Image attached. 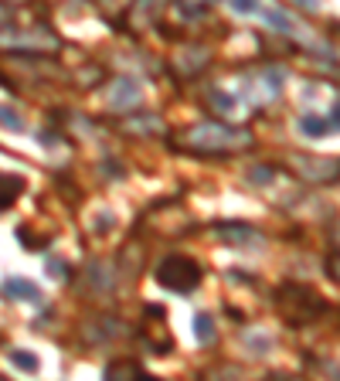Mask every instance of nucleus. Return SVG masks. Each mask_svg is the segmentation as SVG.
I'll return each mask as SVG.
<instances>
[{"label": "nucleus", "instance_id": "4", "mask_svg": "<svg viewBox=\"0 0 340 381\" xmlns=\"http://www.w3.org/2000/svg\"><path fill=\"white\" fill-rule=\"evenodd\" d=\"M140 86H136V79H116L112 86H109V109H119V112H126V109H136L140 106Z\"/></svg>", "mask_w": 340, "mask_h": 381}, {"label": "nucleus", "instance_id": "15", "mask_svg": "<svg viewBox=\"0 0 340 381\" xmlns=\"http://www.w3.org/2000/svg\"><path fill=\"white\" fill-rule=\"evenodd\" d=\"M48 276H51V280H65V276H69L65 262H62V259H51V262H48Z\"/></svg>", "mask_w": 340, "mask_h": 381}, {"label": "nucleus", "instance_id": "13", "mask_svg": "<svg viewBox=\"0 0 340 381\" xmlns=\"http://www.w3.org/2000/svg\"><path fill=\"white\" fill-rule=\"evenodd\" d=\"M10 361L24 371H38V358L34 354H24V351H10Z\"/></svg>", "mask_w": 340, "mask_h": 381}, {"label": "nucleus", "instance_id": "11", "mask_svg": "<svg viewBox=\"0 0 340 381\" xmlns=\"http://www.w3.org/2000/svg\"><path fill=\"white\" fill-rule=\"evenodd\" d=\"M300 133H306V136H327V133H334V130L327 126V119L303 116V119H300Z\"/></svg>", "mask_w": 340, "mask_h": 381}, {"label": "nucleus", "instance_id": "12", "mask_svg": "<svg viewBox=\"0 0 340 381\" xmlns=\"http://www.w3.org/2000/svg\"><path fill=\"white\" fill-rule=\"evenodd\" d=\"M0 126L10 130V133H21V130H24V119H21L10 106H0Z\"/></svg>", "mask_w": 340, "mask_h": 381}, {"label": "nucleus", "instance_id": "10", "mask_svg": "<svg viewBox=\"0 0 340 381\" xmlns=\"http://www.w3.org/2000/svg\"><path fill=\"white\" fill-rule=\"evenodd\" d=\"M194 337H197L201 344H211V341H215V320H211V313H197V317H194Z\"/></svg>", "mask_w": 340, "mask_h": 381}, {"label": "nucleus", "instance_id": "19", "mask_svg": "<svg viewBox=\"0 0 340 381\" xmlns=\"http://www.w3.org/2000/svg\"><path fill=\"white\" fill-rule=\"evenodd\" d=\"M10 3H17V0H10Z\"/></svg>", "mask_w": 340, "mask_h": 381}, {"label": "nucleus", "instance_id": "1", "mask_svg": "<svg viewBox=\"0 0 340 381\" xmlns=\"http://www.w3.org/2000/svg\"><path fill=\"white\" fill-rule=\"evenodd\" d=\"M249 143H252V136L245 130L221 126V123H197V126L184 130V136L177 140V147H184L191 153H228V150H242Z\"/></svg>", "mask_w": 340, "mask_h": 381}, {"label": "nucleus", "instance_id": "3", "mask_svg": "<svg viewBox=\"0 0 340 381\" xmlns=\"http://www.w3.org/2000/svg\"><path fill=\"white\" fill-rule=\"evenodd\" d=\"M201 276L204 273H201L197 259L180 256V252L160 259V266H157V283L164 286V289H170V293H191V289H197Z\"/></svg>", "mask_w": 340, "mask_h": 381}, {"label": "nucleus", "instance_id": "14", "mask_svg": "<svg viewBox=\"0 0 340 381\" xmlns=\"http://www.w3.org/2000/svg\"><path fill=\"white\" fill-rule=\"evenodd\" d=\"M265 17H269V24H272L276 31H289V17H286L282 10H269Z\"/></svg>", "mask_w": 340, "mask_h": 381}, {"label": "nucleus", "instance_id": "6", "mask_svg": "<svg viewBox=\"0 0 340 381\" xmlns=\"http://www.w3.org/2000/svg\"><path fill=\"white\" fill-rule=\"evenodd\" d=\"M215 235L225 242V245H249L258 238V232H252L249 225H235V221H225V225H215Z\"/></svg>", "mask_w": 340, "mask_h": 381}, {"label": "nucleus", "instance_id": "9", "mask_svg": "<svg viewBox=\"0 0 340 381\" xmlns=\"http://www.w3.org/2000/svg\"><path fill=\"white\" fill-rule=\"evenodd\" d=\"M21 188H24V181H21V177H3V174H0V211H3V208H10V204L17 201Z\"/></svg>", "mask_w": 340, "mask_h": 381}, {"label": "nucleus", "instance_id": "2", "mask_svg": "<svg viewBox=\"0 0 340 381\" xmlns=\"http://www.w3.org/2000/svg\"><path fill=\"white\" fill-rule=\"evenodd\" d=\"M276 310H279V317L289 327H306V323H313L327 310V303L313 289H306V286L286 283L279 286V293H276Z\"/></svg>", "mask_w": 340, "mask_h": 381}, {"label": "nucleus", "instance_id": "16", "mask_svg": "<svg viewBox=\"0 0 340 381\" xmlns=\"http://www.w3.org/2000/svg\"><path fill=\"white\" fill-rule=\"evenodd\" d=\"M272 177V167H255V171H249V181H255V184H262V181H269Z\"/></svg>", "mask_w": 340, "mask_h": 381}, {"label": "nucleus", "instance_id": "17", "mask_svg": "<svg viewBox=\"0 0 340 381\" xmlns=\"http://www.w3.org/2000/svg\"><path fill=\"white\" fill-rule=\"evenodd\" d=\"M130 130H160V119H140V123L133 119V123H130Z\"/></svg>", "mask_w": 340, "mask_h": 381}, {"label": "nucleus", "instance_id": "18", "mask_svg": "<svg viewBox=\"0 0 340 381\" xmlns=\"http://www.w3.org/2000/svg\"><path fill=\"white\" fill-rule=\"evenodd\" d=\"M235 3V10H242V14H252L255 7H258V0H232Z\"/></svg>", "mask_w": 340, "mask_h": 381}, {"label": "nucleus", "instance_id": "7", "mask_svg": "<svg viewBox=\"0 0 340 381\" xmlns=\"http://www.w3.org/2000/svg\"><path fill=\"white\" fill-rule=\"evenodd\" d=\"M0 296L7 299H24V303H41V289L31 283V280H7L0 286Z\"/></svg>", "mask_w": 340, "mask_h": 381}, {"label": "nucleus", "instance_id": "8", "mask_svg": "<svg viewBox=\"0 0 340 381\" xmlns=\"http://www.w3.org/2000/svg\"><path fill=\"white\" fill-rule=\"evenodd\" d=\"M106 378H143V381H150L154 375L143 371L136 361H112V365L106 368Z\"/></svg>", "mask_w": 340, "mask_h": 381}, {"label": "nucleus", "instance_id": "5", "mask_svg": "<svg viewBox=\"0 0 340 381\" xmlns=\"http://www.w3.org/2000/svg\"><path fill=\"white\" fill-rule=\"evenodd\" d=\"M296 167H300V174H306L313 181L337 177V160H324V157H296Z\"/></svg>", "mask_w": 340, "mask_h": 381}]
</instances>
